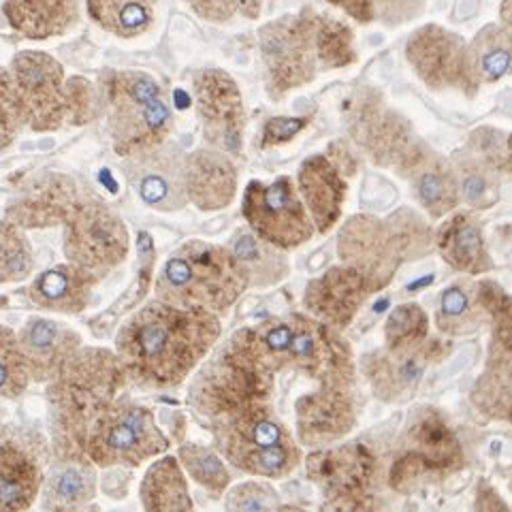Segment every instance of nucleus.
<instances>
[{"instance_id": "aec40b11", "label": "nucleus", "mask_w": 512, "mask_h": 512, "mask_svg": "<svg viewBox=\"0 0 512 512\" xmlns=\"http://www.w3.org/2000/svg\"><path fill=\"white\" fill-rule=\"evenodd\" d=\"M124 171L139 199L152 210L178 212L188 203L184 156L169 148L167 141L148 152L128 156Z\"/></svg>"}, {"instance_id": "5701e85b", "label": "nucleus", "mask_w": 512, "mask_h": 512, "mask_svg": "<svg viewBox=\"0 0 512 512\" xmlns=\"http://www.w3.org/2000/svg\"><path fill=\"white\" fill-rule=\"evenodd\" d=\"M397 171L410 180L416 199L431 218H446L459 207V184L451 160L427 148L423 141H416Z\"/></svg>"}, {"instance_id": "f3484780", "label": "nucleus", "mask_w": 512, "mask_h": 512, "mask_svg": "<svg viewBox=\"0 0 512 512\" xmlns=\"http://www.w3.org/2000/svg\"><path fill=\"white\" fill-rule=\"evenodd\" d=\"M406 60L431 90H459L468 99L478 94L468 71V43L453 30L440 24L416 28L406 43Z\"/></svg>"}, {"instance_id": "473e14b6", "label": "nucleus", "mask_w": 512, "mask_h": 512, "mask_svg": "<svg viewBox=\"0 0 512 512\" xmlns=\"http://www.w3.org/2000/svg\"><path fill=\"white\" fill-rule=\"evenodd\" d=\"M96 472L90 461H58L56 470L43 478L41 493L47 510H75L94 500Z\"/></svg>"}, {"instance_id": "f704fd0d", "label": "nucleus", "mask_w": 512, "mask_h": 512, "mask_svg": "<svg viewBox=\"0 0 512 512\" xmlns=\"http://www.w3.org/2000/svg\"><path fill=\"white\" fill-rule=\"evenodd\" d=\"M141 506L150 512L190 510L192 500L178 457H160L148 468L139 487Z\"/></svg>"}, {"instance_id": "4468645a", "label": "nucleus", "mask_w": 512, "mask_h": 512, "mask_svg": "<svg viewBox=\"0 0 512 512\" xmlns=\"http://www.w3.org/2000/svg\"><path fill=\"white\" fill-rule=\"evenodd\" d=\"M9 73L18 86L32 133H56L67 124L69 92L62 64L45 52L24 50L15 54Z\"/></svg>"}, {"instance_id": "cd10ccee", "label": "nucleus", "mask_w": 512, "mask_h": 512, "mask_svg": "<svg viewBox=\"0 0 512 512\" xmlns=\"http://www.w3.org/2000/svg\"><path fill=\"white\" fill-rule=\"evenodd\" d=\"M512 320H493L491 348L485 372L472 389V404L495 421L510 419V367Z\"/></svg>"}, {"instance_id": "6e6552de", "label": "nucleus", "mask_w": 512, "mask_h": 512, "mask_svg": "<svg viewBox=\"0 0 512 512\" xmlns=\"http://www.w3.org/2000/svg\"><path fill=\"white\" fill-rule=\"evenodd\" d=\"M314 26L316 11L303 7L297 13H286L259 28L267 92L274 101L284 99L288 92L308 86L316 79L320 69Z\"/></svg>"}, {"instance_id": "20e7f679", "label": "nucleus", "mask_w": 512, "mask_h": 512, "mask_svg": "<svg viewBox=\"0 0 512 512\" xmlns=\"http://www.w3.org/2000/svg\"><path fill=\"white\" fill-rule=\"evenodd\" d=\"M210 423L220 455L244 474L284 478L299 468L301 448L269 399L218 414Z\"/></svg>"}, {"instance_id": "0eeeda50", "label": "nucleus", "mask_w": 512, "mask_h": 512, "mask_svg": "<svg viewBox=\"0 0 512 512\" xmlns=\"http://www.w3.org/2000/svg\"><path fill=\"white\" fill-rule=\"evenodd\" d=\"M169 448L150 408L118 395L90 425L84 453L94 468H139Z\"/></svg>"}, {"instance_id": "7c9ffc66", "label": "nucleus", "mask_w": 512, "mask_h": 512, "mask_svg": "<svg viewBox=\"0 0 512 512\" xmlns=\"http://www.w3.org/2000/svg\"><path fill=\"white\" fill-rule=\"evenodd\" d=\"M96 282L71 263L54 265L32 280L28 295L39 310L75 316L82 314L92 299Z\"/></svg>"}, {"instance_id": "5fc2aeb1", "label": "nucleus", "mask_w": 512, "mask_h": 512, "mask_svg": "<svg viewBox=\"0 0 512 512\" xmlns=\"http://www.w3.org/2000/svg\"><path fill=\"white\" fill-rule=\"evenodd\" d=\"M265 0H237V13H242L246 20H259Z\"/></svg>"}, {"instance_id": "c85d7f7f", "label": "nucleus", "mask_w": 512, "mask_h": 512, "mask_svg": "<svg viewBox=\"0 0 512 512\" xmlns=\"http://www.w3.org/2000/svg\"><path fill=\"white\" fill-rule=\"evenodd\" d=\"M434 246L442 254V259L459 274L480 276L493 269L483 222H480L474 210H463L448 216L440 224Z\"/></svg>"}, {"instance_id": "603ef678", "label": "nucleus", "mask_w": 512, "mask_h": 512, "mask_svg": "<svg viewBox=\"0 0 512 512\" xmlns=\"http://www.w3.org/2000/svg\"><path fill=\"white\" fill-rule=\"evenodd\" d=\"M201 20L222 24L229 22L237 13V0H184Z\"/></svg>"}, {"instance_id": "c9c22d12", "label": "nucleus", "mask_w": 512, "mask_h": 512, "mask_svg": "<svg viewBox=\"0 0 512 512\" xmlns=\"http://www.w3.org/2000/svg\"><path fill=\"white\" fill-rule=\"evenodd\" d=\"M90 20L118 39H137L154 24L152 0H86Z\"/></svg>"}, {"instance_id": "3c124183", "label": "nucleus", "mask_w": 512, "mask_h": 512, "mask_svg": "<svg viewBox=\"0 0 512 512\" xmlns=\"http://www.w3.org/2000/svg\"><path fill=\"white\" fill-rule=\"evenodd\" d=\"M427 0H376V18L384 24L399 26L423 13Z\"/></svg>"}, {"instance_id": "6e6d98bb", "label": "nucleus", "mask_w": 512, "mask_h": 512, "mask_svg": "<svg viewBox=\"0 0 512 512\" xmlns=\"http://www.w3.org/2000/svg\"><path fill=\"white\" fill-rule=\"evenodd\" d=\"M152 3H154V5H156V0H152Z\"/></svg>"}, {"instance_id": "b1692460", "label": "nucleus", "mask_w": 512, "mask_h": 512, "mask_svg": "<svg viewBox=\"0 0 512 512\" xmlns=\"http://www.w3.org/2000/svg\"><path fill=\"white\" fill-rule=\"evenodd\" d=\"M82 199L77 182L69 175L45 173L7 207L5 218L24 231L56 227V224H64Z\"/></svg>"}, {"instance_id": "ea45409f", "label": "nucleus", "mask_w": 512, "mask_h": 512, "mask_svg": "<svg viewBox=\"0 0 512 512\" xmlns=\"http://www.w3.org/2000/svg\"><path fill=\"white\" fill-rule=\"evenodd\" d=\"M35 269V256L26 231L9 218L0 220V284L26 280Z\"/></svg>"}, {"instance_id": "79ce46f5", "label": "nucleus", "mask_w": 512, "mask_h": 512, "mask_svg": "<svg viewBox=\"0 0 512 512\" xmlns=\"http://www.w3.org/2000/svg\"><path fill=\"white\" fill-rule=\"evenodd\" d=\"M32 382L18 333L0 325V397L20 399Z\"/></svg>"}, {"instance_id": "9b49d317", "label": "nucleus", "mask_w": 512, "mask_h": 512, "mask_svg": "<svg viewBox=\"0 0 512 512\" xmlns=\"http://www.w3.org/2000/svg\"><path fill=\"white\" fill-rule=\"evenodd\" d=\"M131 248L124 220L99 199H82L64 220V256L96 284L120 267Z\"/></svg>"}, {"instance_id": "dca6fc26", "label": "nucleus", "mask_w": 512, "mask_h": 512, "mask_svg": "<svg viewBox=\"0 0 512 512\" xmlns=\"http://www.w3.org/2000/svg\"><path fill=\"white\" fill-rule=\"evenodd\" d=\"M293 340L288 363L325 387H357V365L350 344L333 329L312 316L293 314Z\"/></svg>"}, {"instance_id": "412c9836", "label": "nucleus", "mask_w": 512, "mask_h": 512, "mask_svg": "<svg viewBox=\"0 0 512 512\" xmlns=\"http://www.w3.org/2000/svg\"><path fill=\"white\" fill-rule=\"evenodd\" d=\"M357 425V391L318 384L295 402L297 440L306 446H327L348 436Z\"/></svg>"}, {"instance_id": "09e8293b", "label": "nucleus", "mask_w": 512, "mask_h": 512, "mask_svg": "<svg viewBox=\"0 0 512 512\" xmlns=\"http://www.w3.org/2000/svg\"><path fill=\"white\" fill-rule=\"evenodd\" d=\"M67 92H69L67 124H73V126L86 124L92 118V105H94L92 84L84 77H71L67 79Z\"/></svg>"}, {"instance_id": "a18cd8bd", "label": "nucleus", "mask_w": 512, "mask_h": 512, "mask_svg": "<svg viewBox=\"0 0 512 512\" xmlns=\"http://www.w3.org/2000/svg\"><path fill=\"white\" fill-rule=\"evenodd\" d=\"M468 150L502 175L510 173V135L502 128L480 126L470 133Z\"/></svg>"}, {"instance_id": "c03bdc74", "label": "nucleus", "mask_w": 512, "mask_h": 512, "mask_svg": "<svg viewBox=\"0 0 512 512\" xmlns=\"http://www.w3.org/2000/svg\"><path fill=\"white\" fill-rule=\"evenodd\" d=\"M26 128V114L18 86L9 69L0 67V152L9 150Z\"/></svg>"}, {"instance_id": "ddd939ff", "label": "nucleus", "mask_w": 512, "mask_h": 512, "mask_svg": "<svg viewBox=\"0 0 512 512\" xmlns=\"http://www.w3.org/2000/svg\"><path fill=\"white\" fill-rule=\"evenodd\" d=\"M306 474L327 498L325 508L370 510L378 476L376 455L361 442L320 448L306 459Z\"/></svg>"}, {"instance_id": "1a4fd4ad", "label": "nucleus", "mask_w": 512, "mask_h": 512, "mask_svg": "<svg viewBox=\"0 0 512 512\" xmlns=\"http://www.w3.org/2000/svg\"><path fill=\"white\" fill-rule=\"evenodd\" d=\"M463 446L438 408H419L406 427L402 455L391 466L389 485L406 493L425 478H442L463 468Z\"/></svg>"}, {"instance_id": "a211bd4d", "label": "nucleus", "mask_w": 512, "mask_h": 512, "mask_svg": "<svg viewBox=\"0 0 512 512\" xmlns=\"http://www.w3.org/2000/svg\"><path fill=\"white\" fill-rule=\"evenodd\" d=\"M192 92L207 143L224 154H242L246 109L235 79L222 69H203L192 79Z\"/></svg>"}, {"instance_id": "e433bc0d", "label": "nucleus", "mask_w": 512, "mask_h": 512, "mask_svg": "<svg viewBox=\"0 0 512 512\" xmlns=\"http://www.w3.org/2000/svg\"><path fill=\"white\" fill-rule=\"evenodd\" d=\"M451 165L457 175L459 199L472 210H491L500 201V173L476 158L468 148L455 152Z\"/></svg>"}, {"instance_id": "37998d69", "label": "nucleus", "mask_w": 512, "mask_h": 512, "mask_svg": "<svg viewBox=\"0 0 512 512\" xmlns=\"http://www.w3.org/2000/svg\"><path fill=\"white\" fill-rule=\"evenodd\" d=\"M429 338V316L419 303L397 306L384 325V348L397 350L421 344Z\"/></svg>"}, {"instance_id": "bb28decb", "label": "nucleus", "mask_w": 512, "mask_h": 512, "mask_svg": "<svg viewBox=\"0 0 512 512\" xmlns=\"http://www.w3.org/2000/svg\"><path fill=\"white\" fill-rule=\"evenodd\" d=\"M184 186L188 201L201 212H216L237 195V169L224 152L203 148L184 156Z\"/></svg>"}, {"instance_id": "f8f14e48", "label": "nucleus", "mask_w": 512, "mask_h": 512, "mask_svg": "<svg viewBox=\"0 0 512 512\" xmlns=\"http://www.w3.org/2000/svg\"><path fill=\"white\" fill-rule=\"evenodd\" d=\"M242 214L252 233L278 250H295L316 233L299 190L286 175L269 184L252 180L244 190Z\"/></svg>"}, {"instance_id": "9d476101", "label": "nucleus", "mask_w": 512, "mask_h": 512, "mask_svg": "<svg viewBox=\"0 0 512 512\" xmlns=\"http://www.w3.org/2000/svg\"><path fill=\"white\" fill-rule=\"evenodd\" d=\"M274 380V374L263 370L229 338L199 372L188 399L192 408L212 421L218 414L269 399L274 393Z\"/></svg>"}, {"instance_id": "72a5a7b5", "label": "nucleus", "mask_w": 512, "mask_h": 512, "mask_svg": "<svg viewBox=\"0 0 512 512\" xmlns=\"http://www.w3.org/2000/svg\"><path fill=\"white\" fill-rule=\"evenodd\" d=\"M510 32L502 24H487L468 45V71L478 90L498 84L508 75L512 56Z\"/></svg>"}, {"instance_id": "de8ad7c7", "label": "nucleus", "mask_w": 512, "mask_h": 512, "mask_svg": "<svg viewBox=\"0 0 512 512\" xmlns=\"http://www.w3.org/2000/svg\"><path fill=\"white\" fill-rule=\"evenodd\" d=\"M227 510H271L278 506V493L267 483H244L235 487L224 502Z\"/></svg>"}, {"instance_id": "423d86ee", "label": "nucleus", "mask_w": 512, "mask_h": 512, "mask_svg": "<svg viewBox=\"0 0 512 512\" xmlns=\"http://www.w3.org/2000/svg\"><path fill=\"white\" fill-rule=\"evenodd\" d=\"M101 96L114 152L122 158L148 152L165 143L173 114L163 88L143 71H105Z\"/></svg>"}, {"instance_id": "49530a36", "label": "nucleus", "mask_w": 512, "mask_h": 512, "mask_svg": "<svg viewBox=\"0 0 512 512\" xmlns=\"http://www.w3.org/2000/svg\"><path fill=\"white\" fill-rule=\"evenodd\" d=\"M233 254H235V259L248 269L250 276H252L254 269L256 271L265 269L267 274H271V269H274L280 278L284 276V271H286V265H284L280 256L274 252V246L265 244L263 239H259V237L239 235L235 239V244H233Z\"/></svg>"}, {"instance_id": "2eb2a0df", "label": "nucleus", "mask_w": 512, "mask_h": 512, "mask_svg": "<svg viewBox=\"0 0 512 512\" xmlns=\"http://www.w3.org/2000/svg\"><path fill=\"white\" fill-rule=\"evenodd\" d=\"M348 133L378 167H395L416 146L412 124L384 103L374 88H361L346 105Z\"/></svg>"}, {"instance_id": "a878e982", "label": "nucleus", "mask_w": 512, "mask_h": 512, "mask_svg": "<svg viewBox=\"0 0 512 512\" xmlns=\"http://www.w3.org/2000/svg\"><path fill=\"white\" fill-rule=\"evenodd\" d=\"M22 352L28 363L30 378L50 382L58 376L62 365L82 346V335L52 318L32 316L18 333Z\"/></svg>"}, {"instance_id": "4c0bfd02", "label": "nucleus", "mask_w": 512, "mask_h": 512, "mask_svg": "<svg viewBox=\"0 0 512 512\" xmlns=\"http://www.w3.org/2000/svg\"><path fill=\"white\" fill-rule=\"evenodd\" d=\"M438 329L446 335H468L487 320L485 310L476 299V284L455 282L442 291L438 308Z\"/></svg>"}, {"instance_id": "4be33fe9", "label": "nucleus", "mask_w": 512, "mask_h": 512, "mask_svg": "<svg viewBox=\"0 0 512 512\" xmlns=\"http://www.w3.org/2000/svg\"><path fill=\"white\" fill-rule=\"evenodd\" d=\"M372 288L355 267H331L306 288L303 306L308 314L333 329H346L355 320Z\"/></svg>"}, {"instance_id": "6ab92c4d", "label": "nucleus", "mask_w": 512, "mask_h": 512, "mask_svg": "<svg viewBox=\"0 0 512 512\" xmlns=\"http://www.w3.org/2000/svg\"><path fill=\"white\" fill-rule=\"evenodd\" d=\"M448 352L440 340H425L421 344L397 348V350H378L365 355L361 370L372 384V391L382 402H404L412 397L423 374L431 361L442 359Z\"/></svg>"}, {"instance_id": "393cba45", "label": "nucleus", "mask_w": 512, "mask_h": 512, "mask_svg": "<svg viewBox=\"0 0 512 512\" xmlns=\"http://www.w3.org/2000/svg\"><path fill=\"white\" fill-rule=\"evenodd\" d=\"M299 197L310 212L318 233H329L340 222L346 201V175L335 167L327 154L310 156L299 167Z\"/></svg>"}, {"instance_id": "f03ea898", "label": "nucleus", "mask_w": 512, "mask_h": 512, "mask_svg": "<svg viewBox=\"0 0 512 512\" xmlns=\"http://www.w3.org/2000/svg\"><path fill=\"white\" fill-rule=\"evenodd\" d=\"M126 372L116 352L79 346L47 382L52 444L58 461H88L84 446L90 425L126 384Z\"/></svg>"}, {"instance_id": "2f4dec72", "label": "nucleus", "mask_w": 512, "mask_h": 512, "mask_svg": "<svg viewBox=\"0 0 512 512\" xmlns=\"http://www.w3.org/2000/svg\"><path fill=\"white\" fill-rule=\"evenodd\" d=\"M43 485L37 459L22 446L0 442V510H28L35 506Z\"/></svg>"}, {"instance_id": "f257e3e1", "label": "nucleus", "mask_w": 512, "mask_h": 512, "mask_svg": "<svg viewBox=\"0 0 512 512\" xmlns=\"http://www.w3.org/2000/svg\"><path fill=\"white\" fill-rule=\"evenodd\" d=\"M218 338V314L154 299L120 327L116 355L126 378L139 387L175 389L210 355Z\"/></svg>"}, {"instance_id": "a19ab883", "label": "nucleus", "mask_w": 512, "mask_h": 512, "mask_svg": "<svg viewBox=\"0 0 512 512\" xmlns=\"http://www.w3.org/2000/svg\"><path fill=\"white\" fill-rule=\"evenodd\" d=\"M178 461L182 470L195 480L197 485H201L214 495H222L231 485V474L227 466H224L222 459L212 451V448L188 442L180 448Z\"/></svg>"}, {"instance_id": "58836bf2", "label": "nucleus", "mask_w": 512, "mask_h": 512, "mask_svg": "<svg viewBox=\"0 0 512 512\" xmlns=\"http://www.w3.org/2000/svg\"><path fill=\"white\" fill-rule=\"evenodd\" d=\"M314 41L318 69H346L359 60V54L355 50V32H352L346 22L333 18V15L316 13Z\"/></svg>"}, {"instance_id": "864d4df0", "label": "nucleus", "mask_w": 512, "mask_h": 512, "mask_svg": "<svg viewBox=\"0 0 512 512\" xmlns=\"http://www.w3.org/2000/svg\"><path fill=\"white\" fill-rule=\"evenodd\" d=\"M325 3L342 9L350 20L361 26L376 20V0H325Z\"/></svg>"}, {"instance_id": "39448f33", "label": "nucleus", "mask_w": 512, "mask_h": 512, "mask_svg": "<svg viewBox=\"0 0 512 512\" xmlns=\"http://www.w3.org/2000/svg\"><path fill=\"white\" fill-rule=\"evenodd\" d=\"M434 246L429 224L410 210L389 220L352 216L340 231L338 252L342 265L355 267L370 284L372 293L382 291L395 278L406 259H419Z\"/></svg>"}, {"instance_id": "7ed1b4c3", "label": "nucleus", "mask_w": 512, "mask_h": 512, "mask_svg": "<svg viewBox=\"0 0 512 512\" xmlns=\"http://www.w3.org/2000/svg\"><path fill=\"white\" fill-rule=\"evenodd\" d=\"M250 286L248 269L235 254L207 242H188L160 267L156 299L175 308L227 312Z\"/></svg>"}, {"instance_id": "c756f323", "label": "nucleus", "mask_w": 512, "mask_h": 512, "mask_svg": "<svg viewBox=\"0 0 512 512\" xmlns=\"http://www.w3.org/2000/svg\"><path fill=\"white\" fill-rule=\"evenodd\" d=\"M82 0H5L7 24L28 41H47L67 35L79 24Z\"/></svg>"}, {"instance_id": "8fccbe9b", "label": "nucleus", "mask_w": 512, "mask_h": 512, "mask_svg": "<svg viewBox=\"0 0 512 512\" xmlns=\"http://www.w3.org/2000/svg\"><path fill=\"white\" fill-rule=\"evenodd\" d=\"M308 124H310L308 116H301V118H288V116L269 118L265 122L263 135H261V150L284 146V143L293 141Z\"/></svg>"}]
</instances>
